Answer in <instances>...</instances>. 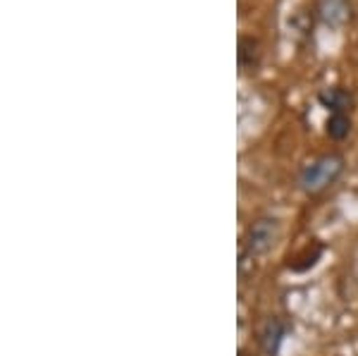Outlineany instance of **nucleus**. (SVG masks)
Returning <instances> with one entry per match:
<instances>
[{"mask_svg": "<svg viewBox=\"0 0 358 356\" xmlns=\"http://www.w3.org/2000/svg\"><path fill=\"white\" fill-rule=\"evenodd\" d=\"M346 168V160L342 153H325V156L306 163L301 172H299V189L308 197L325 192L327 187H332L334 182L342 177Z\"/></svg>", "mask_w": 358, "mask_h": 356, "instance_id": "1", "label": "nucleus"}, {"mask_svg": "<svg viewBox=\"0 0 358 356\" xmlns=\"http://www.w3.org/2000/svg\"><path fill=\"white\" fill-rule=\"evenodd\" d=\"M277 229H280L277 218H258V220L248 227V232L244 237V256L256 258V256L268 254L277 239Z\"/></svg>", "mask_w": 358, "mask_h": 356, "instance_id": "2", "label": "nucleus"}, {"mask_svg": "<svg viewBox=\"0 0 358 356\" xmlns=\"http://www.w3.org/2000/svg\"><path fill=\"white\" fill-rule=\"evenodd\" d=\"M294 325L292 320L282 318V315H273L263 323L261 332H258V344H261L265 356H280L282 344L287 342V337L292 335Z\"/></svg>", "mask_w": 358, "mask_h": 356, "instance_id": "3", "label": "nucleus"}, {"mask_svg": "<svg viewBox=\"0 0 358 356\" xmlns=\"http://www.w3.org/2000/svg\"><path fill=\"white\" fill-rule=\"evenodd\" d=\"M317 101L327 113H354L356 99L351 91L342 89V86H330L317 94Z\"/></svg>", "mask_w": 358, "mask_h": 356, "instance_id": "4", "label": "nucleus"}, {"mask_svg": "<svg viewBox=\"0 0 358 356\" xmlns=\"http://www.w3.org/2000/svg\"><path fill=\"white\" fill-rule=\"evenodd\" d=\"M351 124H354L351 122V113H330V118L325 122V131L330 139L344 141L351 134Z\"/></svg>", "mask_w": 358, "mask_h": 356, "instance_id": "5", "label": "nucleus"}, {"mask_svg": "<svg viewBox=\"0 0 358 356\" xmlns=\"http://www.w3.org/2000/svg\"><path fill=\"white\" fill-rule=\"evenodd\" d=\"M246 57H251L253 67H258V62H261V50H258V41H256V38L241 36L239 38V65L241 67L246 65Z\"/></svg>", "mask_w": 358, "mask_h": 356, "instance_id": "6", "label": "nucleus"}]
</instances>
